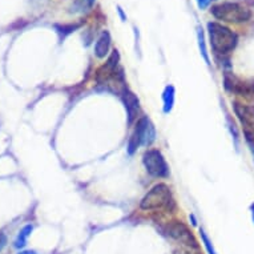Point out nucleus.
<instances>
[{"label": "nucleus", "instance_id": "nucleus-14", "mask_svg": "<svg viewBox=\"0 0 254 254\" xmlns=\"http://www.w3.org/2000/svg\"><path fill=\"white\" fill-rule=\"evenodd\" d=\"M197 36H198V44H200L201 54H202V56H204L205 62L209 64V56H208V52H206V47H205L204 34H202V29L201 28H198V31H197Z\"/></svg>", "mask_w": 254, "mask_h": 254}, {"label": "nucleus", "instance_id": "nucleus-8", "mask_svg": "<svg viewBox=\"0 0 254 254\" xmlns=\"http://www.w3.org/2000/svg\"><path fill=\"white\" fill-rule=\"evenodd\" d=\"M144 124H145V116L141 117L138 120L136 128H134V132L132 133L129 138V142H128V153L132 156L134 154V152L137 150V148L142 144V133H144Z\"/></svg>", "mask_w": 254, "mask_h": 254}, {"label": "nucleus", "instance_id": "nucleus-6", "mask_svg": "<svg viewBox=\"0 0 254 254\" xmlns=\"http://www.w3.org/2000/svg\"><path fill=\"white\" fill-rule=\"evenodd\" d=\"M225 88L232 93L240 95V96H253L254 95V81H242V80L234 77L233 75H225L224 79Z\"/></svg>", "mask_w": 254, "mask_h": 254}, {"label": "nucleus", "instance_id": "nucleus-15", "mask_svg": "<svg viewBox=\"0 0 254 254\" xmlns=\"http://www.w3.org/2000/svg\"><path fill=\"white\" fill-rule=\"evenodd\" d=\"M200 233H201V238H202V242H204L205 248H206V250H208V253L209 254H217L216 249H214V246H213L212 241H210L208 236H206V233H205L202 229L200 230Z\"/></svg>", "mask_w": 254, "mask_h": 254}, {"label": "nucleus", "instance_id": "nucleus-19", "mask_svg": "<svg viewBox=\"0 0 254 254\" xmlns=\"http://www.w3.org/2000/svg\"><path fill=\"white\" fill-rule=\"evenodd\" d=\"M19 254H38V253L34 252V250H25V252H20Z\"/></svg>", "mask_w": 254, "mask_h": 254}, {"label": "nucleus", "instance_id": "nucleus-12", "mask_svg": "<svg viewBox=\"0 0 254 254\" xmlns=\"http://www.w3.org/2000/svg\"><path fill=\"white\" fill-rule=\"evenodd\" d=\"M32 230H34V226L32 225H25L24 228L20 230V233H19V236H17V238H16V241H15V248H16V249H21V248H24L25 244H27V238L31 236Z\"/></svg>", "mask_w": 254, "mask_h": 254}, {"label": "nucleus", "instance_id": "nucleus-21", "mask_svg": "<svg viewBox=\"0 0 254 254\" xmlns=\"http://www.w3.org/2000/svg\"><path fill=\"white\" fill-rule=\"evenodd\" d=\"M252 210H253V220H254V205L252 206Z\"/></svg>", "mask_w": 254, "mask_h": 254}, {"label": "nucleus", "instance_id": "nucleus-5", "mask_svg": "<svg viewBox=\"0 0 254 254\" xmlns=\"http://www.w3.org/2000/svg\"><path fill=\"white\" fill-rule=\"evenodd\" d=\"M167 233L171 236L173 240L179 241L184 246H190V248H198L197 241L193 237L190 230L188 229V226L180 221H175L167 226Z\"/></svg>", "mask_w": 254, "mask_h": 254}, {"label": "nucleus", "instance_id": "nucleus-16", "mask_svg": "<svg viewBox=\"0 0 254 254\" xmlns=\"http://www.w3.org/2000/svg\"><path fill=\"white\" fill-rule=\"evenodd\" d=\"M173 254H201L198 252V248H190V246H184L180 249H176Z\"/></svg>", "mask_w": 254, "mask_h": 254}, {"label": "nucleus", "instance_id": "nucleus-17", "mask_svg": "<svg viewBox=\"0 0 254 254\" xmlns=\"http://www.w3.org/2000/svg\"><path fill=\"white\" fill-rule=\"evenodd\" d=\"M197 3H198V7H200V8H205V7H208V4L210 3V0H197Z\"/></svg>", "mask_w": 254, "mask_h": 254}, {"label": "nucleus", "instance_id": "nucleus-7", "mask_svg": "<svg viewBox=\"0 0 254 254\" xmlns=\"http://www.w3.org/2000/svg\"><path fill=\"white\" fill-rule=\"evenodd\" d=\"M123 95H124V104L125 109H127V115H128V124L130 125L137 116L140 103H138V99L133 92L125 89V91H123Z\"/></svg>", "mask_w": 254, "mask_h": 254}, {"label": "nucleus", "instance_id": "nucleus-2", "mask_svg": "<svg viewBox=\"0 0 254 254\" xmlns=\"http://www.w3.org/2000/svg\"><path fill=\"white\" fill-rule=\"evenodd\" d=\"M212 13L218 20L228 21V23H244L249 20L252 16V13L246 7L230 1L214 5L212 8Z\"/></svg>", "mask_w": 254, "mask_h": 254}, {"label": "nucleus", "instance_id": "nucleus-9", "mask_svg": "<svg viewBox=\"0 0 254 254\" xmlns=\"http://www.w3.org/2000/svg\"><path fill=\"white\" fill-rule=\"evenodd\" d=\"M109 47H111V35H109L108 31H104L100 35V38L97 39L96 46H95V55L99 59L105 58L108 55Z\"/></svg>", "mask_w": 254, "mask_h": 254}, {"label": "nucleus", "instance_id": "nucleus-18", "mask_svg": "<svg viewBox=\"0 0 254 254\" xmlns=\"http://www.w3.org/2000/svg\"><path fill=\"white\" fill-rule=\"evenodd\" d=\"M7 244V238H5L4 234H0V250L3 249Z\"/></svg>", "mask_w": 254, "mask_h": 254}, {"label": "nucleus", "instance_id": "nucleus-1", "mask_svg": "<svg viewBox=\"0 0 254 254\" xmlns=\"http://www.w3.org/2000/svg\"><path fill=\"white\" fill-rule=\"evenodd\" d=\"M209 40L210 46L217 54H228L237 44V35L225 25L218 23H209L208 24Z\"/></svg>", "mask_w": 254, "mask_h": 254}, {"label": "nucleus", "instance_id": "nucleus-11", "mask_svg": "<svg viewBox=\"0 0 254 254\" xmlns=\"http://www.w3.org/2000/svg\"><path fill=\"white\" fill-rule=\"evenodd\" d=\"M164 100V113H169L175 105V87L168 85L163 93Z\"/></svg>", "mask_w": 254, "mask_h": 254}, {"label": "nucleus", "instance_id": "nucleus-10", "mask_svg": "<svg viewBox=\"0 0 254 254\" xmlns=\"http://www.w3.org/2000/svg\"><path fill=\"white\" fill-rule=\"evenodd\" d=\"M156 140V129H154L152 121L145 117V124H144V133H142V145L149 146Z\"/></svg>", "mask_w": 254, "mask_h": 254}, {"label": "nucleus", "instance_id": "nucleus-4", "mask_svg": "<svg viewBox=\"0 0 254 254\" xmlns=\"http://www.w3.org/2000/svg\"><path fill=\"white\" fill-rule=\"evenodd\" d=\"M142 164H144L146 172L153 177H168L169 176V168H168L167 161L160 150H146L142 156Z\"/></svg>", "mask_w": 254, "mask_h": 254}, {"label": "nucleus", "instance_id": "nucleus-3", "mask_svg": "<svg viewBox=\"0 0 254 254\" xmlns=\"http://www.w3.org/2000/svg\"><path fill=\"white\" fill-rule=\"evenodd\" d=\"M171 201V189L165 184H158V185L152 188L149 192L144 196V198L140 202V208L142 210H153V209L167 206Z\"/></svg>", "mask_w": 254, "mask_h": 254}, {"label": "nucleus", "instance_id": "nucleus-20", "mask_svg": "<svg viewBox=\"0 0 254 254\" xmlns=\"http://www.w3.org/2000/svg\"><path fill=\"white\" fill-rule=\"evenodd\" d=\"M190 220H192V225L196 226L197 222H196V217H194V214H190Z\"/></svg>", "mask_w": 254, "mask_h": 254}, {"label": "nucleus", "instance_id": "nucleus-13", "mask_svg": "<svg viewBox=\"0 0 254 254\" xmlns=\"http://www.w3.org/2000/svg\"><path fill=\"white\" fill-rule=\"evenodd\" d=\"M95 0H75L72 4V12H85L91 8Z\"/></svg>", "mask_w": 254, "mask_h": 254}]
</instances>
